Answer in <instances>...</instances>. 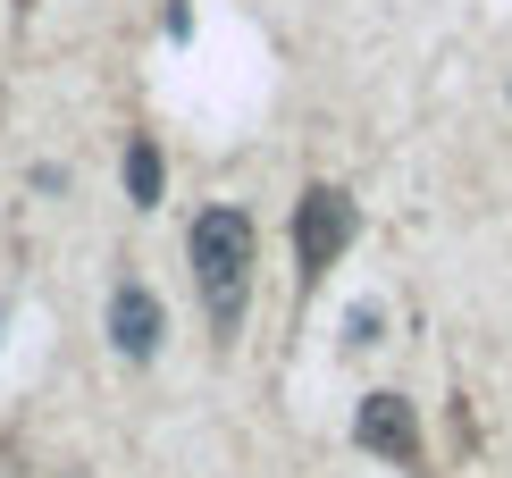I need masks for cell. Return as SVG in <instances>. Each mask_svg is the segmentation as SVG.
<instances>
[{
	"mask_svg": "<svg viewBox=\"0 0 512 478\" xmlns=\"http://www.w3.org/2000/svg\"><path fill=\"white\" fill-rule=\"evenodd\" d=\"M185 260H194V294L210 336H236L244 328V302H252V260H261V235H252V210L236 202H210L194 235H185Z\"/></svg>",
	"mask_w": 512,
	"mask_h": 478,
	"instance_id": "6da1fadb",
	"label": "cell"
},
{
	"mask_svg": "<svg viewBox=\"0 0 512 478\" xmlns=\"http://www.w3.org/2000/svg\"><path fill=\"white\" fill-rule=\"evenodd\" d=\"M17 9H34V0H17Z\"/></svg>",
	"mask_w": 512,
	"mask_h": 478,
	"instance_id": "52a82bcc",
	"label": "cell"
},
{
	"mask_svg": "<svg viewBox=\"0 0 512 478\" xmlns=\"http://www.w3.org/2000/svg\"><path fill=\"white\" fill-rule=\"evenodd\" d=\"M353 235H361L353 193L345 185H311L303 202H294V269H303V286H311V277H328L336 260L353 252Z\"/></svg>",
	"mask_w": 512,
	"mask_h": 478,
	"instance_id": "7a4b0ae2",
	"label": "cell"
},
{
	"mask_svg": "<svg viewBox=\"0 0 512 478\" xmlns=\"http://www.w3.org/2000/svg\"><path fill=\"white\" fill-rule=\"evenodd\" d=\"M345 344H353V353H370V344H378V302H361V311H353V336Z\"/></svg>",
	"mask_w": 512,
	"mask_h": 478,
	"instance_id": "8992f818",
	"label": "cell"
},
{
	"mask_svg": "<svg viewBox=\"0 0 512 478\" xmlns=\"http://www.w3.org/2000/svg\"><path fill=\"white\" fill-rule=\"evenodd\" d=\"M160 336H168L160 294L143 286V277H118V286H110V344H118L126 361H152V353H160Z\"/></svg>",
	"mask_w": 512,
	"mask_h": 478,
	"instance_id": "277c9868",
	"label": "cell"
},
{
	"mask_svg": "<svg viewBox=\"0 0 512 478\" xmlns=\"http://www.w3.org/2000/svg\"><path fill=\"white\" fill-rule=\"evenodd\" d=\"M353 445L378 453V462H395V470H420V411L403 403V395H361Z\"/></svg>",
	"mask_w": 512,
	"mask_h": 478,
	"instance_id": "3957f363",
	"label": "cell"
},
{
	"mask_svg": "<svg viewBox=\"0 0 512 478\" xmlns=\"http://www.w3.org/2000/svg\"><path fill=\"white\" fill-rule=\"evenodd\" d=\"M160 185H168L160 143H152V135H126V202H135V210H152V202H160Z\"/></svg>",
	"mask_w": 512,
	"mask_h": 478,
	"instance_id": "5b68a950",
	"label": "cell"
}]
</instances>
